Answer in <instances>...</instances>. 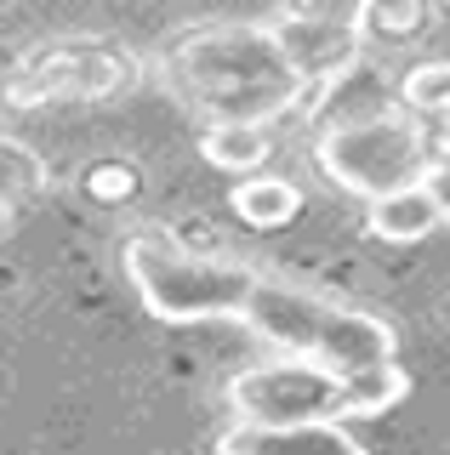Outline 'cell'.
Listing matches in <instances>:
<instances>
[{
    "label": "cell",
    "instance_id": "5b68a950",
    "mask_svg": "<svg viewBox=\"0 0 450 455\" xmlns=\"http://www.w3.org/2000/svg\"><path fill=\"white\" fill-rule=\"evenodd\" d=\"M222 398L234 410V427H308V421H336L342 376L308 359H269L229 376Z\"/></svg>",
    "mask_w": 450,
    "mask_h": 455
},
{
    "label": "cell",
    "instance_id": "2e32d148",
    "mask_svg": "<svg viewBox=\"0 0 450 455\" xmlns=\"http://www.w3.org/2000/svg\"><path fill=\"white\" fill-rule=\"evenodd\" d=\"M422 182H428V194H433V205H439V217L450 222V160H445V165H433Z\"/></svg>",
    "mask_w": 450,
    "mask_h": 455
},
{
    "label": "cell",
    "instance_id": "7c38bea8",
    "mask_svg": "<svg viewBox=\"0 0 450 455\" xmlns=\"http://www.w3.org/2000/svg\"><path fill=\"white\" fill-rule=\"evenodd\" d=\"M399 108L422 125H450V57H428V63L405 68L399 80Z\"/></svg>",
    "mask_w": 450,
    "mask_h": 455
},
{
    "label": "cell",
    "instance_id": "ba28073f",
    "mask_svg": "<svg viewBox=\"0 0 450 455\" xmlns=\"http://www.w3.org/2000/svg\"><path fill=\"white\" fill-rule=\"evenodd\" d=\"M365 228H371L376 239H388V245H416L433 228H445V217H439V205H433L428 182H416V188H399L388 199H371V205H365Z\"/></svg>",
    "mask_w": 450,
    "mask_h": 455
},
{
    "label": "cell",
    "instance_id": "7a4b0ae2",
    "mask_svg": "<svg viewBox=\"0 0 450 455\" xmlns=\"http://www.w3.org/2000/svg\"><path fill=\"white\" fill-rule=\"evenodd\" d=\"M240 319L262 341H274L279 359H308L331 370V376H359V370L393 364V353H399V336H393L382 313L342 307L331 296L285 284V279H257Z\"/></svg>",
    "mask_w": 450,
    "mask_h": 455
},
{
    "label": "cell",
    "instance_id": "5bb4252c",
    "mask_svg": "<svg viewBox=\"0 0 450 455\" xmlns=\"http://www.w3.org/2000/svg\"><path fill=\"white\" fill-rule=\"evenodd\" d=\"M40 182H46V165L35 160L23 142H12V137H0V205H18V199H29Z\"/></svg>",
    "mask_w": 450,
    "mask_h": 455
},
{
    "label": "cell",
    "instance_id": "9a60e30c",
    "mask_svg": "<svg viewBox=\"0 0 450 455\" xmlns=\"http://www.w3.org/2000/svg\"><path fill=\"white\" fill-rule=\"evenodd\" d=\"M86 188H92L97 199H132L137 171H132V165H92V171H86Z\"/></svg>",
    "mask_w": 450,
    "mask_h": 455
},
{
    "label": "cell",
    "instance_id": "52a82bcc",
    "mask_svg": "<svg viewBox=\"0 0 450 455\" xmlns=\"http://www.w3.org/2000/svg\"><path fill=\"white\" fill-rule=\"evenodd\" d=\"M217 455H371L348 427L308 421V427H229Z\"/></svg>",
    "mask_w": 450,
    "mask_h": 455
},
{
    "label": "cell",
    "instance_id": "6da1fadb",
    "mask_svg": "<svg viewBox=\"0 0 450 455\" xmlns=\"http://www.w3.org/2000/svg\"><path fill=\"white\" fill-rule=\"evenodd\" d=\"M177 85L200 103L205 125H262L297 114L308 85L279 57L269 23H205L172 46Z\"/></svg>",
    "mask_w": 450,
    "mask_h": 455
},
{
    "label": "cell",
    "instance_id": "277c9868",
    "mask_svg": "<svg viewBox=\"0 0 450 455\" xmlns=\"http://www.w3.org/2000/svg\"><path fill=\"white\" fill-rule=\"evenodd\" d=\"M314 165L325 171L342 194L354 199H388L399 188H416L433 171L428 125L411 120L405 108H371V114H342L319 125L314 137Z\"/></svg>",
    "mask_w": 450,
    "mask_h": 455
},
{
    "label": "cell",
    "instance_id": "9c48e42d",
    "mask_svg": "<svg viewBox=\"0 0 450 455\" xmlns=\"http://www.w3.org/2000/svg\"><path fill=\"white\" fill-rule=\"evenodd\" d=\"M229 211L245 228H285V222H297V211H302V188L291 177H279V171H257V177L234 182Z\"/></svg>",
    "mask_w": 450,
    "mask_h": 455
},
{
    "label": "cell",
    "instance_id": "8fae6325",
    "mask_svg": "<svg viewBox=\"0 0 450 455\" xmlns=\"http://www.w3.org/2000/svg\"><path fill=\"white\" fill-rule=\"evenodd\" d=\"M200 154L217 171H229V177H257L274 154V137L262 125H205Z\"/></svg>",
    "mask_w": 450,
    "mask_h": 455
},
{
    "label": "cell",
    "instance_id": "e0dca14e",
    "mask_svg": "<svg viewBox=\"0 0 450 455\" xmlns=\"http://www.w3.org/2000/svg\"><path fill=\"white\" fill-rule=\"evenodd\" d=\"M6 217H12V211H6V205H0V222H6Z\"/></svg>",
    "mask_w": 450,
    "mask_h": 455
},
{
    "label": "cell",
    "instance_id": "30bf717a",
    "mask_svg": "<svg viewBox=\"0 0 450 455\" xmlns=\"http://www.w3.org/2000/svg\"><path fill=\"white\" fill-rule=\"evenodd\" d=\"M411 393V376L393 364H376V370H359V376H342V398H336V421H376L388 416L393 404H405Z\"/></svg>",
    "mask_w": 450,
    "mask_h": 455
},
{
    "label": "cell",
    "instance_id": "3957f363",
    "mask_svg": "<svg viewBox=\"0 0 450 455\" xmlns=\"http://www.w3.org/2000/svg\"><path fill=\"white\" fill-rule=\"evenodd\" d=\"M125 279H132L137 302L160 324H211V319H240L251 291H257V267L234 262V256H205L182 251L165 234H132L120 245Z\"/></svg>",
    "mask_w": 450,
    "mask_h": 455
},
{
    "label": "cell",
    "instance_id": "4fadbf2b",
    "mask_svg": "<svg viewBox=\"0 0 450 455\" xmlns=\"http://www.w3.org/2000/svg\"><path fill=\"white\" fill-rule=\"evenodd\" d=\"M348 18H354L365 46H371V40L376 46H399V40H416L422 28L433 23V12L422 6V0H399V6H354Z\"/></svg>",
    "mask_w": 450,
    "mask_h": 455
},
{
    "label": "cell",
    "instance_id": "8992f818",
    "mask_svg": "<svg viewBox=\"0 0 450 455\" xmlns=\"http://www.w3.org/2000/svg\"><path fill=\"white\" fill-rule=\"evenodd\" d=\"M269 35H274L279 57L291 63V75L308 85V97L336 85L342 75H354L359 52H365V40H359L348 12L342 18H331V12H285V18L269 23Z\"/></svg>",
    "mask_w": 450,
    "mask_h": 455
}]
</instances>
